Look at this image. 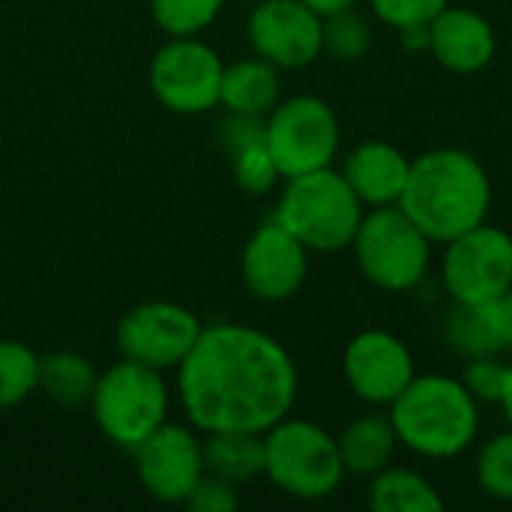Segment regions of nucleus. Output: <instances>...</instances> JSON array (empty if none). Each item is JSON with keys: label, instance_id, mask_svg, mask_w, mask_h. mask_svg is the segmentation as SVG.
Segmentation results:
<instances>
[{"label": "nucleus", "instance_id": "nucleus-25", "mask_svg": "<svg viewBox=\"0 0 512 512\" xmlns=\"http://www.w3.org/2000/svg\"><path fill=\"white\" fill-rule=\"evenodd\" d=\"M225 0H150V15L165 36H201Z\"/></svg>", "mask_w": 512, "mask_h": 512}, {"label": "nucleus", "instance_id": "nucleus-13", "mask_svg": "<svg viewBox=\"0 0 512 512\" xmlns=\"http://www.w3.org/2000/svg\"><path fill=\"white\" fill-rule=\"evenodd\" d=\"M249 45L276 69H303L324 54V18L303 0L252 3Z\"/></svg>", "mask_w": 512, "mask_h": 512}, {"label": "nucleus", "instance_id": "nucleus-20", "mask_svg": "<svg viewBox=\"0 0 512 512\" xmlns=\"http://www.w3.org/2000/svg\"><path fill=\"white\" fill-rule=\"evenodd\" d=\"M204 471L234 486L264 477V435L258 432H207L201 435Z\"/></svg>", "mask_w": 512, "mask_h": 512}, {"label": "nucleus", "instance_id": "nucleus-33", "mask_svg": "<svg viewBox=\"0 0 512 512\" xmlns=\"http://www.w3.org/2000/svg\"><path fill=\"white\" fill-rule=\"evenodd\" d=\"M399 33H402V42H405L408 51H420V48L429 51V24L405 27V30H399Z\"/></svg>", "mask_w": 512, "mask_h": 512}, {"label": "nucleus", "instance_id": "nucleus-14", "mask_svg": "<svg viewBox=\"0 0 512 512\" xmlns=\"http://www.w3.org/2000/svg\"><path fill=\"white\" fill-rule=\"evenodd\" d=\"M309 273V249L276 219L261 222L240 255V279L261 303L291 300Z\"/></svg>", "mask_w": 512, "mask_h": 512}, {"label": "nucleus", "instance_id": "nucleus-5", "mask_svg": "<svg viewBox=\"0 0 512 512\" xmlns=\"http://www.w3.org/2000/svg\"><path fill=\"white\" fill-rule=\"evenodd\" d=\"M264 477L297 501H324L345 480L339 444L324 426L288 414L264 432Z\"/></svg>", "mask_w": 512, "mask_h": 512}, {"label": "nucleus", "instance_id": "nucleus-29", "mask_svg": "<svg viewBox=\"0 0 512 512\" xmlns=\"http://www.w3.org/2000/svg\"><path fill=\"white\" fill-rule=\"evenodd\" d=\"M504 381H507V363L495 360V354L471 357L462 375V384L477 402H501Z\"/></svg>", "mask_w": 512, "mask_h": 512}, {"label": "nucleus", "instance_id": "nucleus-35", "mask_svg": "<svg viewBox=\"0 0 512 512\" xmlns=\"http://www.w3.org/2000/svg\"><path fill=\"white\" fill-rule=\"evenodd\" d=\"M498 405L504 408V417H507V423L512 426V363L507 366V381H504V393H501V402Z\"/></svg>", "mask_w": 512, "mask_h": 512}, {"label": "nucleus", "instance_id": "nucleus-11", "mask_svg": "<svg viewBox=\"0 0 512 512\" xmlns=\"http://www.w3.org/2000/svg\"><path fill=\"white\" fill-rule=\"evenodd\" d=\"M204 324L183 303L147 300L132 306L117 321V351L126 360L144 363L159 372H177L192 345L198 342Z\"/></svg>", "mask_w": 512, "mask_h": 512}, {"label": "nucleus", "instance_id": "nucleus-1", "mask_svg": "<svg viewBox=\"0 0 512 512\" xmlns=\"http://www.w3.org/2000/svg\"><path fill=\"white\" fill-rule=\"evenodd\" d=\"M300 375L279 339L246 324L204 327L177 366V396L192 429L258 432L285 420Z\"/></svg>", "mask_w": 512, "mask_h": 512}, {"label": "nucleus", "instance_id": "nucleus-2", "mask_svg": "<svg viewBox=\"0 0 512 512\" xmlns=\"http://www.w3.org/2000/svg\"><path fill=\"white\" fill-rule=\"evenodd\" d=\"M399 207L432 243H450L489 222L492 180L474 153L438 147L411 162Z\"/></svg>", "mask_w": 512, "mask_h": 512}, {"label": "nucleus", "instance_id": "nucleus-31", "mask_svg": "<svg viewBox=\"0 0 512 512\" xmlns=\"http://www.w3.org/2000/svg\"><path fill=\"white\" fill-rule=\"evenodd\" d=\"M183 507L192 512H234L240 507V486L204 471V477L198 480Z\"/></svg>", "mask_w": 512, "mask_h": 512}, {"label": "nucleus", "instance_id": "nucleus-16", "mask_svg": "<svg viewBox=\"0 0 512 512\" xmlns=\"http://www.w3.org/2000/svg\"><path fill=\"white\" fill-rule=\"evenodd\" d=\"M429 51L444 69L456 75H474L492 63L498 36L486 15L468 6H444L429 21Z\"/></svg>", "mask_w": 512, "mask_h": 512}, {"label": "nucleus", "instance_id": "nucleus-15", "mask_svg": "<svg viewBox=\"0 0 512 512\" xmlns=\"http://www.w3.org/2000/svg\"><path fill=\"white\" fill-rule=\"evenodd\" d=\"M342 375L351 393L366 405H393L414 381L417 366L411 348L390 330L357 333L342 354Z\"/></svg>", "mask_w": 512, "mask_h": 512}, {"label": "nucleus", "instance_id": "nucleus-8", "mask_svg": "<svg viewBox=\"0 0 512 512\" xmlns=\"http://www.w3.org/2000/svg\"><path fill=\"white\" fill-rule=\"evenodd\" d=\"M264 144L282 180L330 168L339 153V117L321 96L279 99L264 117Z\"/></svg>", "mask_w": 512, "mask_h": 512}, {"label": "nucleus", "instance_id": "nucleus-36", "mask_svg": "<svg viewBox=\"0 0 512 512\" xmlns=\"http://www.w3.org/2000/svg\"><path fill=\"white\" fill-rule=\"evenodd\" d=\"M243 3H261V0H243Z\"/></svg>", "mask_w": 512, "mask_h": 512}, {"label": "nucleus", "instance_id": "nucleus-26", "mask_svg": "<svg viewBox=\"0 0 512 512\" xmlns=\"http://www.w3.org/2000/svg\"><path fill=\"white\" fill-rule=\"evenodd\" d=\"M447 339L465 357H486V354L504 351L498 345V339L492 336L480 306H459V303H453V312L447 315Z\"/></svg>", "mask_w": 512, "mask_h": 512}, {"label": "nucleus", "instance_id": "nucleus-19", "mask_svg": "<svg viewBox=\"0 0 512 512\" xmlns=\"http://www.w3.org/2000/svg\"><path fill=\"white\" fill-rule=\"evenodd\" d=\"M336 444L345 474L375 477L378 471L393 465L399 438L390 423V414H360L342 429Z\"/></svg>", "mask_w": 512, "mask_h": 512}, {"label": "nucleus", "instance_id": "nucleus-34", "mask_svg": "<svg viewBox=\"0 0 512 512\" xmlns=\"http://www.w3.org/2000/svg\"><path fill=\"white\" fill-rule=\"evenodd\" d=\"M303 3H309L321 18L324 15H330V12H339V9H348V6H357L360 0H303Z\"/></svg>", "mask_w": 512, "mask_h": 512}, {"label": "nucleus", "instance_id": "nucleus-32", "mask_svg": "<svg viewBox=\"0 0 512 512\" xmlns=\"http://www.w3.org/2000/svg\"><path fill=\"white\" fill-rule=\"evenodd\" d=\"M480 309H483V318H486L492 336L498 339V345L512 348V288L504 297H498V300H492L489 306H480Z\"/></svg>", "mask_w": 512, "mask_h": 512}, {"label": "nucleus", "instance_id": "nucleus-30", "mask_svg": "<svg viewBox=\"0 0 512 512\" xmlns=\"http://www.w3.org/2000/svg\"><path fill=\"white\" fill-rule=\"evenodd\" d=\"M369 6L384 24L405 30V27L429 24L444 6H450V0H369Z\"/></svg>", "mask_w": 512, "mask_h": 512}, {"label": "nucleus", "instance_id": "nucleus-24", "mask_svg": "<svg viewBox=\"0 0 512 512\" xmlns=\"http://www.w3.org/2000/svg\"><path fill=\"white\" fill-rule=\"evenodd\" d=\"M372 48V24L357 6L324 15V54L342 63H357Z\"/></svg>", "mask_w": 512, "mask_h": 512}, {"label": "nucleus", "instance_id": "nucleus-23", "mask_svg": "<svg viewBox=\"0 0 512 512\" xmlns=\"http://www.w3.org/2000/svg\"><path fill=\"white\" fill-rule=\"evenodd\" d=\"M39 390V354L18 342L0 339V411H12Z\"/></svg>", "mask_w": 512, "mask_h": 512}, {"label": "nucleus", "instance_id": "nucleus-17", "mask_svg": "<svg viewBox=\"0 0 512 512\" xmlns=\"http://www.w3.org/2000/svg\"><path fill=\"white\" fill-rule=\"evenodd\" d=\"M408 174L411 159L390 141H363L345 156L342 165V177L369 210L399 204Z\"/></svg>", "mask_w": 512, "mask_h": 512}, {"label": "nucleus", "instance_id": "nucleus-10", "mask_svg": "<svg viewBox=\"0 0 512 512\" xmlns=\"http://www.w3.org/2000/svg\"><path fill=\"white\" fill-rule=\"evenodd\" d=\"M441 282L459 306H489L512 288V237L489 222L444 243Z\"/></svg>", "mask_w": 512, "mask_h": 512}, {"label": "nucleus", "instance_id": "nucleus-22", "mask_svg": "<svg viewBox=\"0 0 512 512\" xmlns=\"http://www.w3.org/2000/svg\"><path fill=\"white\" fill-rule=\"evenodd\" d=\"M99 372L93 363L75 351H48L39 354V390L66 408L90 405V396L96 390Z\"/></svg>", "mask_w": 512, "mask_h": 512}, {"label": "nucleus", "instance_id": "nucleus-21", "mask_svg": "<svg viewBox=\"0 0 512 512\" xmlns=\"http://www.w3.org/2000/svg\"><path fill=\"white\" fill-rule=\"evenodd\" d=\"M369 507L375 512H441L444 498L423 474L387 465L372 477Z\"/></svg>", "mask_w": 512, "mask_h": 512}, {"label": "nucleus", "instance_id": "nucleus-12", "mask_svg": "<svg viewBox=\"0 0 512 512\" xmlns=\"http://www.w3.org/2000/svg\"><path fill=\"white\" fill-rule=\"evenodd\" d=\"M129 453L138 483L159 504H186V498L204 477L201 432L189 423L165 420Z\"/></svg>", "mask_w": 512, "mask_h": 512}, {"label": "nucleus", "instance_id": "nucleus-7", "mask_svg": "<svg viewBox=\"0 0 512 512\" xmlns=\"http://www.w3.org/2000/svg\"><path fill=\"white\" fill-rule=\"evenodd\" d=\"M351 249L363 279L390 294L417 288L432 261V240L399 204L372 207L363 213Z\"/></svg>", "mask_w": 512, "mask_h": 512}, {"label": "nucleus", "instance_id": "nucleus-4", "mask_svg": "<svg viewBox=\"0 0 512 512\" xmlns=\"http://www.w3.org/2000/svg\"><path fill=\"white\" fill-rule=\"evenodd\" d=\"M363 213L366 207L342 171L318 168L285 180L273 219L282 222L309 252L333 255L354 243Z\"/></svg>", "mask_w": 512, "mask_h": 512}, {"label": "nucleus", "instance_id": "nucleus-18", "mask_svg": "<svg viewBox=\"0 0 512 512\" xmlns=\"http://www.w3.org/2000/svg\"><path fill=\"white\" fill-rule=\"evenodd\" d=\"M279 99H282V84H279V69L273 63H267L258 54L225 63L219 105L228 114L267 117L279 105Z\"/></svg>", "mask_w": 512, "mask_h": 512}, {"label": "nucleus", "instance_id": "nucleus-6", "mask_svg": "<svg viewBox=\"0 0 512 512\" xmlns=\"http://www.w3.org/2000/svg\"><path fill=\"white\" fill-rule=\"evenodd\" d=\"M165 372L120 357L99 372L90 396V411L99 432L120 450H135L168 420Z\"/></svg>", "mask_w": 512, "mask_h": 512}, {"label": "nucleus", "instance_id": "nucleus-3", "mask_svg": "<svg viewBox=\"0 0 512 512\" xmlns=\"http://www.w3.org/2000/svg\"><path fill=\"white\" fill-rule=\"evenodd\" d=\"M477 405L462 378L414 375L390 405V423L405 450L423 459H456L477 441Z\"/></svg>", "mask_w": 512, "mask_h": 512}, {"label": "nucleus", "instance_id": "nucleus-28", "mask_svg": "<svg viewBox=\"0 0 512 512\" xmlns=\"http://www.w3.org/2000/svg\"><path fill=\"white\" fill-rule=\"evenodd\" d=\"M231 156V168H234V183L246 192V195H267L273 192V186L282 180L270 150L264 141H255V144H246Z\"/></svg>", "mask_w": 512, "mask_h": 512}, {"label": "nucleus", "instance_id": "nucleus-27", "mask_svg": "<svg viewBox=\"0 0 512 512\" xmlns=\"http://www.w3.org/2000/svg\"><path fill=\"white\" fill-rule=\"evenodd\" d=\"M477 483L489 498L512 504V426L480 450Z\"/></svg>", "mask_w": 512, "mask_h": 512}, {"label": "nucleus", "instance_id": "nucleus-9", "mask_svg": "<svg viewBox=\"0 0 512 512\" xmlns=\"http://www.w3.org/2000/svg\"><path fill=\"white\" fill-rule=\"evenodd\" d=\"M225 63L198 36H168L150 60V90L156 102L183 117L207 114L219 105Z\"/></svg>", "mask_w": 512, "mask_h": 512}]
</instances>
